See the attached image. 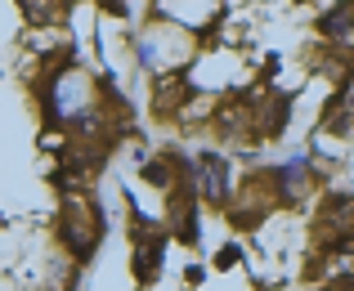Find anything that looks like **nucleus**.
<instances>
[{"label":"nucleus","mask_w":354,"mask_h":291,"mask_svg":"<svg viewBox=\"0 0 354 291\" xmlns=\"http://www.w3.org/2000/svg\"><path fill=\"white\" fill-rule=\"evenodd\" d=\"M319 36L332 41V45L354 50V0H341L337 9H328V14L319 18Z\"/></svg>","instance_id":"nucleus-3"},{"label":"nucleus","mask_w":354,"mask_h":291,"mask_svg":"<svg viewBox=\"0 0 354 291\" xmlns=\"http://www.w3.org/2000/svg\"><path fill=\"white\" fill-rule=\"evenodd\" d=\"M341 103H346V108H354V72L341 81Z\"/></svg>","instance_id":"nucleus-6"},{"label":"nucleus","mask_w":354,"mask_h":291,"mask_svg":"<svg viewBox=\"0 0 354 291\" xmlns=\"http://www.w3.org/2000/svg\"><path fill=\"white\" fill-rule=\"evenodd\" d=\"M130 242H135V278L148 287V283L157 278V269H162L166 238H162V233H157L148 220H139V215H135V224H130Z\"/></svg>","instance_id":"nucleus-2"},{"label":"nucleus","mask_w":354,"mask_h":291,"mask_svg":"<svg viewBox=\"0 0 354 291\" xmlns=\"http://www.w3.org/2000/svg\"><path fill=\"white\" fill-rule=\"evenodd\" d=\"M198 189H202L207 202H225L229 197V171H225L220 157H211V153L198 157Z\"/></svg>","instance_id":"nucleus-4"},{"label":"nucleus","mask_w":354,"mask_h":291,"mask_svg":"<svg viewBox=\"0 0 354 291\" xmlns=\"http://www.w3.org/2000/svg\"><path fill=\"white\" fill-rule=\"evenodd\" d=\"M99 233H104V215L81 193H72L68 202H63V215H59V238L68 242V251L77 260H90L95 247H99Z\"/></svg>","instance_id":"nucleus-1"},{"label":"nucleus","mask_w":354,"mask_h":291,"mask_svg":"<svg viewBox=\"0 0 354 291\" xmlns=\"http://www.w3.org/2000/svg\"><path fill=\"white\" fill-rule=\"evenodd\" d=\"M23 9H27V18H36V23H54V0H23Z\"/></svg>","instance_id":"nucleus-5"}]
</instances>
